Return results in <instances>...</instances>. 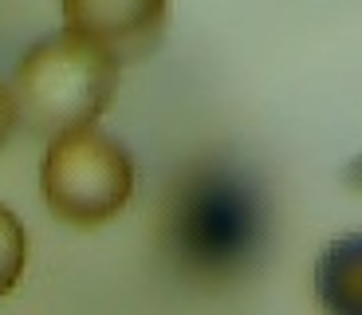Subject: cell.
I'll return each mask as SVG.
<instances>
[{
  "mask_svg": "<svg viewBox=\"0 0 362 315\" xmlns=\"http://www.w3.org/2000/svg\"><path fill=\"white\" fill-rule=\"evenodd\" d=\"M118 63L115 52L67 28L24 55L12 91L16 115L44 134L90 126L115 99Z\"/></svg>",
  "mask_w": 362,
  "mask_h": 315,
  "instance_id": "1",
  "label": "cell"
},
{
  "mask_svg": "<svg viewBox=\"0 0 362 315\" xmlns=\"http://www.w3.org/2000/svg\"><path fill=\"white\" fill-rule=\"evenodd\" d=\"M44 201L59 221L79 229L107 225L134 193L130 154L95 126L52 134L44 154Z\"/></svg>",
  "mask_w": 362,
  "mask_h": 315,
  "instance_id": "2",
  "label": "cell"
},
{
  "mask_svg": "<svg viewBox=\"0 0 362 315\" xmlns=\"http://www.w3.org/2000/svg\"><path fill=\"white\" fill-rule=\"evenodd\" d=\"M177 221L185 229V248L197 260H213V264L240 256L252 241V225H256L248 197L228 185H209L201 193H193Z\"/></svg>",
  "mask_w": 362,
  "mask_h": 315,
  "instance_id": "3",
  "label": "cell"
},
{
  "mask_svg": "<svg viewBox=\"0 0 362 315\" xmlns=\"http://www.w3.org/2000/svg\"><path fill=\"white\" fill-rule=\"evenodd\" d=\"M64 24L122 59L162 32L165 0H64Z\"/></svg>",
  "mask_w": 362,
  "mask_h": 315,
  "instance_id": "4",
  "label": "cell"
},
{
  "mask_svg": "<svg viewBox=\"0 0 362 315\" xmlns=\"http://www.w3.org/2000/svg\"><path fill=\"white\" fill-rule=\"evenodd\" d=\"M315 288L327 315H362V236L335 241L323 252Z\"/></svg>",
  "mask_w": 362,
  "mask_h": 315,
  "instance_id": "5",
  "label": "cell"
},
{
  "mask_svg": "<svg viewBox=\"0 0 362 315\" xmlns=\"http://www.w3.org/2000/svg\"><path fill=\"white\" fill-rule=\"evenodd\" d=\"M24 225L16 221L12 209L0 205V296H8L16 288L20 272H24Z\"/></svg>",
  "mask_w": 362,
  "mask_h": 315,
  "instance_id": "6",
  "label": "cell"
},
{
  "mask_svg": "<svg viewBox=\"0 0 362 315\" xmlns=\"http://www.w3.org/2000/svg\"><path fill=\"white\" fill-rule=\"evenodd\" d=\"M12 122H16V103H12V95H8V91L0 87V146L8 142Z\"/></svg>",
  "mask_w": 362,
  "mask_h": 315,
  "instance_id": "7",
  "label": "cell"
},
{
  "mask_svg": "<svg viewBox=\"0 0 362 315\" xmlns=\"http://www.w3.org/2000/svg\"><path fill=\"white\" fill-rule=\"evenodd\" d=\"M358 178H362V166H358Z\"/></svg>",
  "mask_w": 362,
  "mask_h": 315,
  "instance_id": "8",
  "label": "cell"
}]
</instances>
